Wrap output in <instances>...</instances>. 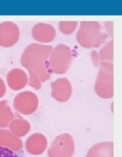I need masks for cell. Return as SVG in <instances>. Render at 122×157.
Wrapping results in <instances>:
<instances>
[{
	"mask_svg": "<svg viewBox=\"0 0 122 157\" xmlns=\"http://www.w3.org/2000/svg\"><path fill=\"white\" fill-rule=\"evenodd\" d=\"M53 49L52 46L33 43L28 45L21 56L22 65L30 74L28 84L38 90L42 82L48 80L51 76V68L48 58Z\"/></svg>",
	"mask_w": 122,
	"mask_h": 157,
	"instance_id": "obj_1",
	"label": "cell"
},
{
	"mask_svg": "<svg viewBox=\"0 0 122 157\" xmlns=\"http://www.w3.org/2000/svg\"><path fill=\"white\" fill-rule=\"evenodd\" d=\"M107 38L108 35L102 32L99 23L95 21L81 22L76 35L78 43L85 48H98Z\"/></svg>",
	"mask_w": 122,
	"mask_h": 157,
	"instance_id": "obj_2",
	"label": "cell"
},
{
	"mask_svg": "<svg viewBox=\"0 0 122 157\" xmlns=\"http://www.w3.org/2000/svg\"><path fill=\"white\" fill-rule=\"evenodd\" d=\"M95 90L96 94L101 98L109 99L113 96V65L112 62H101Z\"/></svg>",
	"mask_w": 122,
	"mask_h": 157,
	"instance_id": "obj_3",
	"label": "cell"
},
{
	"mask_svg": "<svg viewBox=\"0 0 122 157\" xmlns=\"http://www.w3.org/2000/svg\"><path fill=\"white\" fill-rule=\"evenodd\" d=\"M72 52L70 48L64 44H59L52 49L49 63L51 70L56 74H64L69 69L72 62Z\"/></svg>",
	"mask_w": 122,
	"mask_h": 157,
	"instance_id": "obj_4",
	"label": "cell"
},
{
	"mask_svg": "<svg viewBox=\"0 0 122 157\" xmlns=\"http://www.w3.org/2000/svg\"><path fill=\"white\" fill-rule=\"evenodd\" d=\"M75 150V144L72 136L65 133L55 137L48 150V157H72Z\"/></svg>",
	"mask_w": 122,
	"mask_h": 157,
	"instance_id": "obj_5",
	"label": "cell"
},
{
	"mask_svg": "<svg viewBox=\"0 0 122 157\" xmlns=\"http://www.w3.org/2000/svg\"><path fill=\"white\" fill-rule=\"evenodd\" d=\"M38 98L31 91H26L17 94L14 100V107L19 113L28 115L33 113L38 109Z\"/></svg>",
	"mask_w": 122,
	"mask_h": 157,
	"instance_id": "obj_6",
	"label": "cell"
},
{
	"mask_svg": "<svg viewBox=\"0 0 122 157\" xmlns=\"http://www.w3.org/2000/svg\"><path fill=\"white\" fill-rule=\"evenodd\" d=\"M19 37L20 30L15 23L6 21L0 24V46L12 47L17 43Z\"/></svg>",
	"mask_w": 122,
	"mask_h": 157,
	"instance_id": "obj_7",
	"label": "cell"
},
{
	"mask_svg": "<svg viewBox=\"0 0 122 157\" xmlns=\"http://www.w3.org/2000/svg\"><path fill=\"white\" fill-rule=\"evenodd\" d=\"M51 95L58 102L68 101L72 94V86L66 78H60L51 83Z\"/></svg>",
	"mask_w": 122,
	"mask_h": 157,
	"instance_id": "obj_8",
	"label": "cell"
},
{
	"mask_svg": "<svg viewBox=\"0 0 122 157\" xmlns=\"http://www.w3.org/2000/svg\"><path fill=\"white\" fill-rule=\"evenodd\" d=\"M32 36L39 43H50L55 39L56 31L55 28L50 24L38 23L32 29Z\"/></svg>",
	"mask_w": 122,
	"mask_h": 157,
	"instance_id": "obj_9",
	"label": "cell"
},
{
	"mask_svg": "<svg viewBox=\"0 0 122 157\" xmlns=\"http://www.w3.org/2000/svg\"><path fill=\"white\" fill-rule=\"evenodd\" d=\"M47 144V139L44 135L41 133H34L27 139L25 146L30 154L38 155L44 152Z\"/></svg>",
	"mask_w": 122,
	"mask_h": 157,
	"instance_id": "obj_10",
	"label": "cell"
},
{
	"mask_svg": "<svg viewBox=\"0 0 122 157\" xmlns=\"http://www.w3.org/2000/svg\"><path fill=\"white\" fill-rule=\"evenodd\" d=\"M7 82L11 89L19 91L26 86L28 82V78L24 70L14 68L7 75Z\"/></svg>",
	"mask_w": 122,
	"mask_h": 157,
	"instance_id": "obj_11",
	"label": "cell"
},
{
	"mask_svg": "<svg viewBox=\"0 0 122 157\" xmlns=\"http://www.w3.org/2000/svg\"><path fill=\"white\" fill-rule=\"evenodd\" d=\"M0 146L14 151H19L23 148L21 139L6 129H0Z\"/></svg>",
	"mask_w": 122,
	"mask_h": 157,
	"instance_id": "obj_12",
	"label": "cell"
},
{
	"mask_svg": "<svg viewBox=\"0 0 122 157\" xmlns=\"http://www.w3.org/2000/svg\"><path fill=\"white\" fill-rule=\"evenodd\" d=\"M86 157H113V143L103 142L94 145L88 151Z\"/></svg>",
	"mask_w": 122,
	"mask_h": 157,
	"instance_id": "obj_13",
	"label": "cell"
},
{
	"mask_svg": "<svg viewBox=\"0 0 122 157\" xmlns=\"http://www.w3.org/2000/svg\"><path fill=\"white\" fill-rule=\"evenodd\" d=\"M9 129L14 135L21 137L29 132L31 129V125L27 120L20 117L14 119L10 123Z\"/></svg>",
	"mask_w": 122,
	"mask_h": 157,
	"instance_id": "obj_14",
	"label": "cell"
},
{
	"mask_svg": "<svg viewBox=\"0 0 122 157\" xmlns=\"http://www.w3.org/2000/svg\"><path fill=\"white\" fill-rule=\"evenodd\" d=\"M13 112L7 101L0 102V128H6L14 119Z\"/></svg>",
	"mask_w": 122,
	"mask_h": 157,
	"instance_id": "obj_15",
	"label": "cell"
},
{
	"mask_svg": "<svg viewBox=\"0 0 122 157\" xmlns=\"http://www.w3.org/2000/svg\"><path fill=\"white\" fill-rule=\"evenodd\" d=\"M113 40L110 41L107 43L99 51V54L98 56L99 59L101 60L105 61H112L113 59Z\"/></svg>",
	"mask_w": 122,
	"mask_h": 157,
	"instance_id": "obj_16",
	"label": "cell"
},
{
	"mask_svg": "<svg viewBox=\"0 0 122 157\" xmlns=\"http://www.w3.org/2000/svg\"><path fill=\"white\" fill-rule=\"evenodd\" d=\"M77 25L76 21H62L59 23V29L63 34L69 35L75 31Z\"/></svg>",
	"mask_w": 122,
	"mask_h": 157,
	"instance_id": "obj_17",
	"label": "cell"
},
{
	"mask_svg": "<svg viewBox=\"0 0 122 157\" xmlns=\"http://www.w3.org/2000/svg\"><path fill=\"white\" fill-rule=\"evenodd\" d=\"M0 157H20L16 153L7 148L0 146Z\"/></svg>",
	"mask_w": 122,
	"mask_h": 157,
	"instance_id": "obj_18",
	"label": "cell"
},
{
	"mask_svg": "<svg viewBox=\"0 0 122 157\" xmlns=\"http://www.w3.org/2000/svg\"><path fill=\"white\" fill-rule=\"evenodd\" d=\"M6 87L5 82L2 78H0V98H2L6 93Z\"/></svg>",
	"mask_w": 122,
	"mask_h": 157,
	"instance_id": "obj_19",
	"label": "cell"
},
{
	"mask_svg": "<svg viewBox=\"0 0 122 157\" xmlns=\"http://www.w3.org/2000/svg\"><path fill=\"white\" fill-rule=\"evenodd\" d=\"M92 57L93 63L97 66L98 64V60H99L98 55L97 54V52L96 51H93L92 53Z\"/></svg>",
	"mask_w": 122,
	"mask_h": 157,
	"instance_id": "obj_20",
	"label": "cell"
},
{
	"mask_svg": "<svg viewBox=\"0 0 122 157\" xmlns=\"http://www.w3.org/2000/svg\"><path fill=\"white\" fill-rule=\"evenodd\" d=\"M109 24H107V22H106V29H107V31L108 32L109 34L110 35H111L112 37H113V26L110 27V25L112 24H113V22H108Z\"/></svg>",
	"mask_w": 122,
	"mask_h": 157,
	"instance_id": "obj_21",
	"label": "cell"
}]
</instances>
